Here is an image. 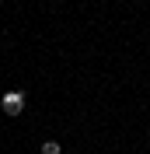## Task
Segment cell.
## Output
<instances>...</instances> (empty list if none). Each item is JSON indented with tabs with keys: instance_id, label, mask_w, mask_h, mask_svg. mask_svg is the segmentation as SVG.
Masks as SVG:
<instances>
[{
	"instance_id": "obj_1",
	"label": "cell",
	"mask_w": 150,
	"mask_h": 154,
	"mask_svg": "<svg viewBox=\"0 0 150 154\" xmlns=\"http://www.w3.org/2000/svg\"><path fill=\"white\" fill-rule=\"evenodd\" d=\"M25 109H28V95H25L21 88H10V91H4V95H0V112H4V116L18 119Z\"/></svg>"
},
{
	"instance_id": "obj_2",
	"label": "cell",
	"mask_w": 150,
	"mask_h": 154,
	"mask_svg": "<svg viewBox=\"0 0 150 154\" xmlns=\"http://www.w3.org/2000/svg\"><path fill=\"white\" fill-rule=\"evenodd\" d=\"M38 154H63V147H59V140H42Z\"/></svg>"
}]
</instances>
